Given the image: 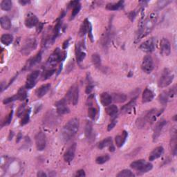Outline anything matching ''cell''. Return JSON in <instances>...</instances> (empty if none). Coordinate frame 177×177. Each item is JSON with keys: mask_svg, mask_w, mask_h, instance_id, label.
I'll return each mask as SVG.
<instances>
[{"mask_svg": "<svg viewBox=\"0 0 177 177\" xmlns=\"http://www.w3.org/2000/svg\"><path fill=\"white\" fill-rule=\"evenodd\" d=\"M156 15L155 13H152L143 22V23L141 24V28L138 30V33L137 34L136 41H139L143 37L147 36L152 31V29L156 24Z\"/></svg>", "mask_w": 177, "mask_h": 177, "instance_id": "6da1fadb", "label": "cell"}, {"mask_svg": "<svg viewBox=\"0 0 177 177\" xmlns=\"http://www.w3.org/2000/svg\"><path fill=\"white\" fill-rule=\"evenodd\" d=\"M79 128V120L76 118H73L68 121L64 126L62 131V138L65 141H69L71 138L76 135Z\"/></svg>", "mask_w": 177, "mask_h": 177, "instance_id": "7a4b0ae2", "label": "cell"}, {"mask_svg": "<svg viewBox=\"0 0 177 177\" xmlns=\"http://www.w3.org/2000/svg\"><path fill=\"white\" fill-rule=\"evenodd\" d=\"M163 112V110L158 111L156 109H151L147 111L143 116L141 117L136 121V125L139 128H144L147 124H151L156 121L157 117Z\"/></svg>", "mask_w": 177, "mask_h": 177, "instance_id": "3957f363", "label": "cell"}, {"mask_svg": "<svg viewBox=\"0 0 177 177\" xmlns=\"http://www.w3.org/2000/svg\"><path fill=\"white\" fill-rule=\"evenodd\" d=\"M66 57L65 52H62L60 49H56L55 51L52 53L49 59L47 60L46 66L47 68H51L56 66L59 62L64 60Z\"/></svg>", "mask_w": 177, "mask_h": 177, "instance_id": "277c9868", "label": "cell"}, {"mask_svg": "<svg viewBox=\"0 0 177 177\" xmlns=\"http://www.w3.org/2000/svg\"><path fill=\"white\" fill-rule=\"evenodd\" d=\"M130 167L135 170L140 172L141 173L148 172L152 169V165L151 163H148L145 160H138L134 161L131 163Z\"/></svg>", "mask_w": 177, "mask_h": 177, "instance_id": "5b68a950", "label": "cell"}, {"mask_svg": "<svg viewBox=\"0 0 177 177\" xmlns=\"http://www.w3.org/2000/svg\"><path fill=\"white\" fill-rule=\"evenodd\" d=\"M173 79L174 75L171 74L169 69H165L163 73H162L160 78L158 80V87H161V88H164V87L169 86L172 83V82L173 81Z\"/></svg>", "mask_w": 177, "mask_h": 177, "instance_id": "8992f818", "label": "cell"}, {"mask_svg": "<svg viewBox=\"0 0 177 177\" xmlns=\"http://www.w3.org/2000/svg\"><path fill=\"white\" fill-rule=\"evenodd\" d=\"M79 98V89L78 86L77 84H74V85L71 87L69 89L68 93L66 94V100L67 101H71L73 103V105H76L78 104Z\"/></svg>", "mask_w": 177, "mask_h": 177, "instance_id": "52a82bcc", "label": "cell"}, {"mask_svg": "<svg viewBox=\"0 0 177 177\" xmlns=\"http://www.w3.org/2000/svg\"><path fill=\"white\" fill-rule=\"evenodd\" d=\"M37 43L35 38H29L24 42L23 46L22 47V53L25 56L29 55L31 52L36 48Z\"/></svg>", "mask_w": 177, "mask_h": 177, "instance_id": "ba28073f", "label": "cell"}, {"mask_svg": "<svg viewBox=\"0 0 177 177\" xmlns=\"http://www.w3.org/2000/svg\"><path fill=\"white\" fill-rule=\"evenodd\" d=\"M141 68L143 71L147 73H150L154 69V61L150 56L144 57L141 64Z\"/></svg>", "mask_w": 177, "mask_h": 177, "instance_id": "9c48e42d", "label": "cell"}, {"mask_svg": "<svg viewBox=\"0 0 177 177\" xmlns=\"http://www.w3.org/2000/svg\"><path fill=\"white\" fill-rule=\"evenodd\" d=\"M36 144L37 150L42 151L46 148V136L42 131H39L37 133L36 137Z\"/></svg>", "mask_w": 177, "mask_h": 177, "instance_id": "30bf717a", "label": "cell"}, {"mask_svg": "<svg viewBox=\"0 0 177 177\" xmlns=\"http://www.w3.org/2000/svg\"><path fill=\"white\" fill-rule=\"evenodd\" d=\"M176 87L174 86L173 88H172L169 89V90L167 91H163V93L161 94H160V96L158 97V99H159V101H160V103L161 104H163L165 105L167 103H168V100L169 98H171V97L174 96V95L176 94Z\"/></svg>", "mask_w": 177, "mask_h": 177, "instance_id": "8fae6325", "label": "cell"}, {"mask_svg": "<svg viewBox=\"0 0 177 177\" xmlns=\"http://www.w3.org/2000/svg\"><path fill=\"white\" fill-rule=\"evenodd\" d=\"M39 71H35L33 72H32V73L28 76V78H27L26 86H25V87H26V89H30L35 87L36 84L37 79L39 77Z\"/></svg>", "mask_w": 177, "mask_h": 177, "instance_id": "7c38bea8", "label": "cell"}, {"mask_svg": "<svg viewBox=\"0 0 177 177\" xmlns=\"http://www.w3.org/2000/svg\"><path fill=\"white\" fill-rule=\"evenodd\" d=\"M140 49L142 51L146 53H151L155 49V41L154 38H150L144 42L140 46Z\"/></svg>", "mask_w": 177, "mask_h": 177, "instance_id": "4fadbf2b", "label": "cell"}, {"mask_svg": "<svg viewBox=\"0 0 177 177\" xmlns=\"http://www.w3.org/2000/svg\"><path fill=\"white\" fill-rule=\"evenodd\" d=\"M160 50L161 54L163 55V56H168L170 54L171 46L168 39L163 38L161 39L160 44Z\"/></svg>", "mask_w": 177, "mask_h": 177, "instance_id": "5bb4252c", "label": "cell"}, {"mask_svg": "<svg viewBox=\"0 0 177 177\" xmlns=\"http://www.w3.org/2000/svg\"><path fill=\"white\" fill-rule=\"evenodd\" d=\"M66 99H62L56 103L57 112L60 115H63L69 112V109L66 106Z\"/></svg>", "mask_w": 177, "mask_h": 177, "instance_id": "9a60e30c", "label": "cell"}, {"mask_svg": "<svg viewBox=\"0 0 177 177\" xmlns=\"http://www.w3.org/2000/svg\"><path fill=\"white\" fill-rule=\"evenodd\" d=\"M167 124V121L165 120H161L158 122V123L156 124L155 128L154 129V134H153V141H155L157 140L159 136L161 135V131L163 130V127Z\"/></svg>", "mask_w": 177, "mask_h": 177, "instance_id": "2e32d148", "label": "cell"}, {"mask_svg": "<svg viewBox=\"0 0 177 177\" xmlns=\"http://www.w3.org/2000/svg\"><path fill=\"white\" fill-rule=\"evenodd\" d=\"M76 149V144L73 143L69 147V149L65 151L64 154V159L66 162H71L73 160L75 156V151Z\"/></svg>", "mask_w": 177, "mask_h": 177, "instance_id": "e0dca14e", "label": "cell"}, {"mask_svg": "<svg viewBox=\"0 0 177 177\" xmlns=\"http://www.w3.org/2000/svg\"><path fill=\"white\" fill-rule=\"evenodd\" d=\"M83 48H84V46L83 44V42H79V43L77 44L76 49V60L78 62H81L86 56V53L83 51Z\"/></svg>", "mask_w": 177, "mask_h": 177, "instance_id": "ac0fdd59", "label": "cell"}, {"mask_svg": "<svg viewBox=\"0 0 177 177\" xmlns=\"http://www.w3.org/2000/svg\"><path fill=\"white\" fill-rule=\"evenodd\" d=\"M38 24V19L33 13H29L26 19H25V25L28 28H32Z\"/></svg>", "mask_w": 177, "mask_h": 177, "instance_id": "d6986e66", "label": "cell"}, {"mask_svg": "<svg viewBox=\"0 0 177 177\" xmlns=\"http://www.w3.org/2000/svg\"><path fill=\"white\" fill-rule=\"evenodd\" d=\"M164 151V149L163 147L159 146L157 147L154 150L151 151L150 155H149V161H154L155 159L158 158L159 157H161L162 156V154H163Z\"/></svg>", "mask_w": 177, "mask_h": 177, "instance_id": "ffe728a7", "label": "cell"}, {"mask_svg": "<svg viewBox=\"0 0 177 177\" xmlns=\"http://www.w3.org/2000/svg\"><path fill=\"white\" fill-rule=\"evenodd\" d=\"M154 97V94L153 91L150 90L149 89H145L143 93V97H142V100H143V103H146L151 102L152 100Z\"/></svg>", "mask_w": 177, "mask_h": 177, "instance_id": "44dd1931", "label": "cell"}, {"mask_svg": "<svg viewBox=\"0 0 177 177\" xmlns=\"http://www.w3.org/2000/svg\"><path fill=\"white\" fill-rule=\"evenodd\" d=\"M128 134L126 131H123V133L120 135H118L116 136V145L118 147V148H121L123 145V144L124 143V142L126 141V139L128 138Z\"/></svg>", "mask_w": 177, "mask_h": 177, "instance_id": "7402d4cb", "label": "cell"}, {"mask_svg": "<svg viewBox=\"0 0 177 177\" xmlns=\"http://www.w3.org/2000/svg\"><path fill=\"white\" fill-rule=\"evenodd\" d=\"M41 58H42V54H41V52L40 53H39L37 55H36V56L33 58L32 59L29 60L28 63H27V65L25 66V69H31L32 67L33 66L36 65V64H38L39 62L41 60Z\"/></svg>", "mask_w": 177, "mask_h": 177, "instance_id": "603a6c76", "label": "cell"}, {"mask_svg": "<svg viewBox=\"0 0 177 177\" xmlns=\"http://www.w3.org/2000/svg\"><path fill=\"white\" fill-rule=\"evenodd\" d=\"M50 87H51V84H46L44 85L41 86L39 89H37L36 91V96L38 98H42L45 95L47 92L49 91Z\"/></svg>", "mask_w": 177, "mask_h": 177, "instance_id": "cb8c5ba5", "label": "cell"}, {"mask_svg": "<svg viewBox=\"0 0 177 177\" xmlns=\"http://www.w3.org/2000/svg\"><path fill=\"white\" fill-rule=\"evenodd\" d=\"M0 24L2 28L4 30H9L11 27V22L7 16H3L0 19Z\"/></svg>", "mask_w": 177, "mask_h": 177, "instance_id": "d4e9b609", "label": "cell"}, {"mask_svg": "<svg viewBox=\"0 0 177 177\" xmlns=\"http://www.w3.org/2000/svg\"><path fill=\"white\" fill-rule=\"evenodd\" d=\"M100 101L103 105L108 106L111 103L112 98L109 94L103 93L100 95Z\"/></svg>", "mask_w": 177, "mask_h": 177, "instance_id": "484cf974", "label": "cell"}, {"mask_svg": "<svg viewBox=\"0 0 177 177\" xmlns=\"http://www.w3.org/2000/svg\"><path fill=\"white\" fill-rule=\"evenodd\" d=\"M136 98H134L133 99H131L129 103L124 105L123 107L121 108V111L123 113H128V112L130 111L131 110V109L135 106L136 104Z\"/></svg>", "mask_w": 177, "mask_h": 177, "instance_id": "4316f807", "label": "cell"}, {"mask_svg": "<svg viewBox=\"0 0 177 177\" xmlns=\"http://www.w3.org/2000/svg\"><path fill=\"white\" fill-rule=\"evenodd\" d=\"M112 100L115 102V103H124V102L126 101L127 100V96L126 95H124L123 94H113L111 96Z\"/></svg>", "mask_w": 177, "mask_h": 177, "instance_id": "83f0119b", "label": "cell"}, {"mask_svg": "<svg viewBox=\"0 0 177 177\" xmlns=\"http://www.w3.org/2000/svg\"><path fill=\"white\" fill-rule=\"evenodd\" d=\"M123 1H120L117 2V3L108 4L106 6V9L107 10H109V11H116V10H118L123 7Z\"/></svg>", "mask_w": 177, "mask_h": 177, "instance_id": "f1b7e54d", "label": "cell"}, {"mask_svg": "<svg viewBox=\"0 0 177 177\" xmlns=\"http://www.w3.org/2000/svg\"><path fill=\"white\" fill-rule=\"evenodd\" d=\"M12 40H13V37H12V35L4 34L1 37L2 43L6 46H9V44H11Z\"/></svg>", "mask_w": 177, "mask_h": 177, "instance_id": "f546056e", "label": "cell"}, {"mask_svg": "<svg viewBox=\"0 0 177 177\" xmlns=\"http://www.w3.org/2000/svg\"><path fill=\"white\" fill-rule=\"evenodd\" d=\"M111 145H113V143H112V139L110 137L109 138H107L104 139V140L102 141L101 142H100L98 143V148L99 149H103L104 148H107V147H110Z\"/></svg>", "mask_w": 177, "mask_h": 177, "instance_id": "4dcf8cb0", "label": "cell"}, {"mask_svg": "<svg viewBox=\"0 0 177 177\" xmlns=\"http://www.w3.org/2000/svg\"><path fill=\"white\" fill-rule=\"evenodd\" d=\"M93 128H92V123L90 121H87L85 125V136L88 139H91L93 135Z\"/></svg>", "mask_w": 177, "mask_h": 177, "instance_id": "1f68e13d", "label": "cell"}, {"mask_svg": "<svg viewBox=\"0 0 177 177\" xmlns=\"http://www.w3.org/2000/svg\"><path fill=\"white\" fill-rule=\"evenodd\" d=\"M90 22L88 20V19H86L84 21V22L82 24V26L80 27V36H84L87 33V31H88V27L89 24Z\"/></svg>", "mask_w": 177, "mask_h": 177, "instance_id": "d6a6232c", "label": "cell"}, {"mask_svg": "<svg viewBox=\"0 0 177 177\" xmlns=\"http://www.w3.org/2000/svg\"><path fill=\"white\" fill-rule=\"evenodd\" d=\"M171 147L172 148V151L174 155H176V131L174 129L172 132V135L171 138Z\"/></svg>", "mask_w": 177, "mask_h": 177, "instance_id": "836d02e7", "label": "cell"}, {"mask_svg": "<svg viewBox=\"0 0 177 177\" xmlns=\"http://www.w3.org/2000/svg\"><path fill=\"white\" fill-rule=\"evenodd\" d=\"M118 107H117L116 105L109 106L106 109L107 114L111 117L115 116L116 115V114L118 113Z\"/></svg>", "mask_w": 177, "mask_h": 177, "instance_id": "e575fe53", "label": "cell"}, {"mask_svg": "<svg viewBox=\"0 0 177 177\" xmlns=\"http://www.w3.org/2000/svg\"><path fill=\"white\" fill-rule=\"evenodd\" d=\"M91 60L93 64L97 68H100L101 66V58L98 54L95 53L92 55Z\"/></svg>", "mask_w": 177, "mask_h": 177, "instance_id": "d590c367", "label": "cell"}, {"mask_svg": "<svg viewBox=\"0 0 177 177\" xmlns=\"http://www.w3.org/2000/svg\"><path fill=\"white\" fill-rule=\"evenodd\" d=\"M1 8L4 11H10L12 8V2L10 0H4L1 2Z\"/></svg>", "mask_w": 177, "mask_h": 177, "instance_id": "8d00e7d4", "label": "cell"}, {"mask_svg": "<svg viewBox=\"0 0 177 177\" xmlns=\"http://www.w3.org/2000/svg\"><path fill=\"white\" fill-rule=\"evenodd\" d=\"M16 96L17 100H24L26 98L27 94L24 88H20L18 92H17V94H16Z\"/></svg>", "mask_w": 177, "mask_h": 177, "instance_id": "74e56055", "label": "cell"}, {"mask_svg": "<svg viewBox=\"0 0 177 177\" xmlns=\"http://www.w3.org/2000/svg\"><path fill=\"white\" fill-rule=\"evenodd\" d=\"M56 70L55 69H49L46 71H44V73H42V80H46L49 79L50 77H51L54 74Z\"/></svg>", "mask_w": 177, "mask_h": 177, "instance_id": "f35d334b", "label": "cell"}, {"mask_svg": "<svg viewBox=\"0 0 177 177\" xmlns=\"http://www.w3.org/2000/svg\"><path fill=\"white\" fill-rule=\"evenodd\" d=\"M118 177H134V174L129 169H124L117 174Z\"/></svg>", "mask_w": 177, "mask_h": 177, "instance_id": "ab89813d", "label": "cell"}, {"mask_svg": "<svg viewBox=\"0 0 177 177\" xmlns=\"http://www.w3.org/2000/svg\"><path fill=\"white\" fill-rule=\"evenodd\" d=\"M109 160V156L108 155V154H106V155L97 157L96 159V162L98 164H103L104 163H106L107 161H108Z\"/></svg>", "mask_w": 177, "mask_h": 177, "instance_id": "60d3db41", "label": "cell"}, {"mask_svg": "<svg viewBox=\"0 0 177 177\" xmlns=\"http://www.w3.org/2000/svg\"><path fill=\"white\" fill-rule=\"evenodd\" d=\"M80 9H81V5L80 4V3L78 5H76V6L74 7L73 9V11H72V13H71V17H70L71 20V19H73L74 17L78 14V12H80Z\"/></svg>", "mask_w": 177, "mask_h": 177, "instance_id": "b9f144b4", "label": "cell"}, {"mask_svg": "<svg viewBox=\"0 0 177 177\" xmlns=\"http://www.w3.org/2000/svg\"><path fill=\"white\" fill-rule=\"evenodd\" d=\"M30 121V109L29 111H26L25 113L24 116L23 118H22L21 121V125H25V124H27Z\"/></svg>", "mask_w": 177, "mask_h": 177, "instance_id": "7bdbcfd3", "label": "cell"}, {"mask_svg": "<svg viewBox=\"0 0 177 177\" xmlns=\"http://www.w3.org/2000/svg\"><path fill=\"white\" fill-rule=\"evenodd\" d=\"M88 115L89 116V118L91 119H94L96 115V109L94 108V107H89L88 109Z\"/></svg>", "mask_w": 177, "mask_h": 177, "instance_id": "ee69618b", "label": "cell"}, {"mask_svg": "<svg viewBox=\"0 0 177 177\" xmlns=\"http://www.w3.org/2000/svg\"><path fill=\"white\" fill-rule=\"evenodd\" d=\"M25 111V104H21L20 106L18 107V109L17 111V116L18 117H20L22 114H24V112Z\"/></svg>", "mask_w": 177, "mask_h": 177, "instance_id": "f6af8a7d", "label": "cell"}, {"mask_svg": "<svg viewBox=\"0 0 177 177\" xmlns=\"http://www.w3.org/2000/svg\"><path fill=\"white\" fill-rule=\"evenodd\" d=\"M12 114H13V111H12L10 112V114H9V116H7L6 119L5 120L4 123V125H7V124H9L10 123H11V122L12 121Z\"/></svg>", "mask_w": 177, "mask_h": 177, "instance_id": "bcb514c9", "label": "cell"}, {"mask_svg": "<svg viewBox=\"0 0 177 177\" xmlns=\"http://www.w3.org/2000/svg\"><path fill=\"white\" fill-rule=\"evenodd\" d=\"M17 100V96L15 95V96H12V97H11V98H8L5 99L3 103H4V104H8V103H11V102Z\"/></svg>", "mask_w": 177, "mask_h": 177, "instance_id": "7dc6e473", "label": "cell"}, {"mask_svg": "<svg viewBox=\"0 0 177 177\" xmlns=\"http://www.w3.org/2000/svg\"><path fill=\"white\" fill-rule=\"evenodd\" d=\"M116 124V121L115 119H114V120H113V121H112L111 122V123L109 124L108 128H107V129H108V131L111 130V129H113V128H114V127H115Z\"/></svg>", "mask_w": 177, "mask_h": 177, "instance_id": "c3c4849f", "label": "cell"}, {"mask_svg": "<svg viewBox=\"0 0 177 177\" xmlns=\"http://www.w3.org/2000/svg\"><path fill=\"white\" fill-rule=\"evenodd\" d=\"M79 4V2L78 1H72V2H69V5H68V7L69 9L70 8H72V7H73V8H74L75 6H76V5H78Z\"/></svg>", "mask_w": 177, "mask_h": 177, "instance_id": "681fc988", "label": "cell"}, {"mask_svg": "<svg viewBox=\"0 0 177 177\" xmlns=\"http://www.w3.org/2000/svg\"><path fill=\"white\" fill-rule=\"evenodd\" d=\"M93 85H91V84H89L88 86L87 87V89H86V93L89 94L91 92V91L93 90Z\"/></svg>", "mask_w": 177, "mask_h": 177, "instance_id": "f907efd6", "label": "cell"}, {"mask_svg": "<svg viewBox=\"0 0 177 177\" xmlns=\"http://www.w3.org/2000/svg\"><path fill=\"white\" fill-rule=\"evenodd\" d=\"M86 174H85V173H84V171L83 170V169H81V170H79V171L77 172L76 176H84Z\"/></svg>", "mask_w": 177, "mask_h": 177, "instance_id": "816d5d0a", "label": "cell"}, {"mask_svg": "<svg viewBox=\"0 0 177 177\" xmlns=\"http://www.w3.org/2000/svg\"><path fill=\"white\" fill-rule=\"evenodd\" d=\"M129 18L131 19V20L133 21L134 19V18H135V16H136V13H135V12H134V11H133V12H131L130 13H129Z\"/></svg>", "mask_w": 177, "mask_h": 177, "instance_id": "f5cc1de1", "label": "cell"}, {"mask_svg": "<svg viewBox=\"0 0 177 177\" xmlns=\"http://www.w3.org/2000/svg\"><path fill=\"white\" fill-rule=\"evenodd\" d=\"M42 28H43V24L39 23V26H37V33H40V31L42 30Z\"/></svg>", "mask_w": 177, "mask_h": 177, "instance_id": "db71d44e", "label": "cell"}, {"mask_svg": "<svg viewBox=\"0 0 177 177\" xmlns=\"http://www.w3.org/2000/svg\"><path fill=\"white\" fill-rule=\"evenodd\" d=\"M169 3V2H165V1H161V2H158V4H160L158 6H166L167 4Z\"/></svg>", "mask_w": 177, "mask_h": 177, "instance_id": "11a10c76", "label": "cell"}, {"mask_svg": "<svg viewBox=\"0 0 177 177\" xmlns=\"http://www.w3.org/2000/svg\"><path fill=\"white\" fill-rule=\"evenodd\" d=\"M69 40H70V39H68L67 40H66L65 42H64V43L63 44V49H65L67 48V46H69Z\"/></svg>", "mask_w": 177, "mask_h": 177, "instance_id": "9f6ffc18", "label": "cell"}, {"mask_svg": "<svg viewBox=\"0 0 177 177\" xmlns=\"http://www.w3.org/2000/svg\"><path fill=\"white\" fill-rule=\"evenodd\" d=\"M37 176H42V177H44V176H46V174L43 172H39L38 173H37Z\"/></svg>", "mask_w": 177, "mask_h": 177, "instance_id": "6f0895ef", "label": "cell"}, {"mask_svg": "<svg viewBox=\"0 0 177 177\" xmlns=\"http://www.w3.org/2000/svg\"><path fill=\"white\" fill-rule=\"evenodd\" d=\"M19 3H20L22 5H23V6H24V5H26L27 4H29L30 3V2L29 1H24V0H22V1H19Z\"/></svg>", "mask_w": 177, "mask_h": 177, "instance_id": "680465c9", "label": "cell"}, {"mask_svg": "<svg viewBox=\"0 0 177 177\" xmlns=\"http://www.w3.org/2000/svg\"><path fill=\"white\" fill-rule=\"evenodd\" d=\"M22 138V134H21V132H19V133L18 134V136H17V142L18 143V142L21 140V139Z\"/></svg>", "mask_w": 177, "mask_h": 177, "instance_id": "91938a15", "label": "cell"}]
</instances>
